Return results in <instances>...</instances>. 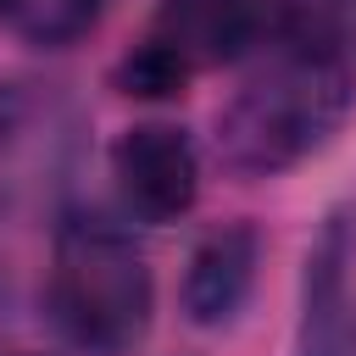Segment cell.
I'll return each mask as SVG.
<instances>
[{"mask_svg":"<svg viewBox=\"0 0 356 356\" xmlns=\"http://www.w3.org/2000/svg\"><path fill=\"white\" fill-rule=\"evenodd\" d=\"M106 0H0V17L28 44H72L100 22Z\"/></svg>","mask_w":356,"mask_h":356,"instance_id":"cell-7","label":"cell"},{"mask_svg":"<svg viewBox=\"0 0 356 356\" xmlns=\"http://www.w3.org/2000/svg\"><path fill=\"white\" fill-rule=\"evenodd\" d=\"M350 111V67L339 50L295 39L273 50L239 95L217 117V145L222 161L245 178H273L312 150L328 145V134Z\"/></svg>","mask_w":356,"mask_h":356,"instance_id":"cell-1","label":"cell"},{"mask_svg":"<svg viewBox=\"0 0 356 356\" xmlns=\"http://www.w3.org/2000/svg\"><path fill=\"white\" fill-rule=\"evenodd\" d=\"M156 39L167 50H178L189 67L222 61L250 39V6L245 0H167Z\"/></svg>","mask_w":356,"mask_h":356,"instance_id":"cell-6","label":"cell"},{"mask_svg":"<svg viewBox=\"0 0 356 356\" xmlns=\"http://www.w3.org/2000/svg\"><path fill=\"white\" fill-rule=\"evenodd\" d=\"M189 72H195V67L150 33V39L122 61V89H128V95H145V100H161V95H178V89L189 83Z\"/></svg>","mask_w":356,"mask_h":356,"instance_id":"cell-8","label":"cell"},{"mask_svg":"<svg viewBox=\"0 0 356 356\" xmlns=\"http://www.w3.org/2000/svg\"><path fill=\"white\" fill-rule=\"evenodd\" d=\"M350 267H356L350 222L328 217V228L306 250L295 356H356V284H350Z\"/></svg>","mask_w":356,"mask_h":356,"instance_id":"cell-4","label":"cell"},{"mask_svg":"<svg viewBox=\"0 0 356 356\" xmlns=\"http://www.w3.org/2000/svg\"><path fill=\"white\" fill-rule=\"evenodd\" d=\"M56 328L95 356H122L150 323V267L106 217H67L50 261Z\"/></svg>","mask_w":356,"mask_h":356,"instance_id":"cell-2","label":"cell"},{"mask_svg":"<svg viewBox=\"0 0 356 356\" xmlns=\"http://www.w3.org/2000/svg\"><path fill=\"white\" fill-rule=\"evenodd\" d=\"M256 261H261V234L250 222H228V228L206 234L189 256V273H184L189 323H200V328L228 323L256 284Z\"/></svg>","mask_w":356,"mask_h":356,"instance_id":"cell-5","label":"cell"},{"mask_svg":"<svg viewBox=\"0 0 356 356\" xmlns=\"http://www.w3.org/2000/svg\"><path fill=\"white\" fill-rule=\"evenodd\" d=\"M111 167H117V184H122V200L145 217V222H172L195 206L200 195V161H195V145L184 128L172 122H139L117 139L111 150Z\"/></svg>","mask_w":356,"mask_h":356,"instance_id":"cell-3","label":"cell"}]
</instances>
